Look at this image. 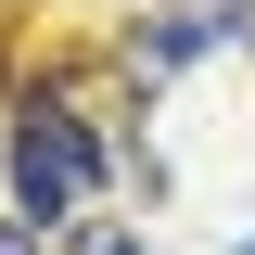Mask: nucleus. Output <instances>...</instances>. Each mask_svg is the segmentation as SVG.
<instances>
[{
  "instance_id": "nucleus-1",
  "label": "nucleus",
  "mask_w": 255,
  "mask_h": 255,
  "mask_svg": "<svg viewBox=\"0 0 255 255\" xmlns=\"http://www.w3.org/2000/svg\"><path fill=\"white\" fill-rule=\"evenodd\" d=\"M0 166H13V217H26V230H77V204L115 179L102 128L77 115L64 90H26V102H13V140H0Z\"/></svg>"
},
{
  "instance_id": "nucleus-2",
  "label": "nucleus",
  "mask_w": 255,
  "mask_h": 255,
  "mask_svg": "<svg viewBox=\"0 0 255 255\" xmlns=\"http://www.w3.org/2000/svg\"><path fill=\"white\" fill-rule=\"evenodd\" d=\"M204 51H255V0H166V13H140L128 26V77H140V102L179 77V64Z\"/></svg>"
},
{
  "instance_id": "nucleus-3",
  "label": "nucleus",
  "mask_w": 255,
  "mask_h": 255,
  "mask_svg": "<svg viewBox=\"0 0 255 255\" xmlns=\"http://www.w3.org/2000/svg\"><path fill=\"white\" fill-rule=\"evenodd\" d=\"M64 255H153V243H128L115 217H77V243H64Z\"/></svg>"
},
{
  "instance_id": "nucleus-4",
  "label": "nucleus",
  "mask_w": 255,
  "mask_h": 255,
  "mask_svg": "<svg viewBox=\"0 0 255 255\" xmlns=\"http://www.w3.org/2000/svg\"><path fill=\"white\" fill-rule=\"evenodd\" d=\"M0 255H38V230H26V217H0Z\"/></svg>"
},
{
  "instance_id": "nucleus-5",
  "label": "nucleus",
  "mask_w": 255,
  "mask_h": 255,
  "mask_svg": "<svg viewBox=\"0 0 255 255\" xmlns=\"http://www.w3.org/2000/svg\"><path fill=\"white\" fill-rule=\"evenodd\" d=\"M230 255H255V230H243V243H230Z\"/></svg>"
}]
</instances>
